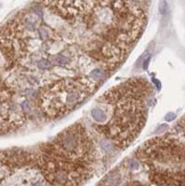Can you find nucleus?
Segmentation results:
<instances>
[{
	"label": "nucleus",
	"instance_id": "6e6552de",
	"mask_svg": "<svg viewBox=\"0 0 185 186\" xmlns=\"http://www.w3.org/2000/svg\"><path fill=\"white\" fill-rule=\"evenodd\" d=\"M123 186H144V185H142L139 183H129V184H126V185Z\"/></svg>",
	"mask_w": 185,
	"mask_h": 186
},
{
	"label": "nucleus",
	"instance_id": "7ed1b4c3",
	"mask_svg": "<svg viewBox=\"0 0 185 186\" xmlns=\"http://www.w3.org/2000/svg\"><path fill=\"white\" fill-rule=\"evenodd\" d=\"M89 77H67L47 82L37 90L34 102L45 118L64 117L81 105L98 88Z\"/></svg>",
	"mask_w": 185,
	"mask_h": 186
},
{
	"label": "nucleus",
	"instance_id": "1a4fd4ad",
	"mask_svg": "<svg viewBox=\"0 0 185 186\" xmlns=\"http://www.w3.org/2000/svg\"><path fill=\"white\" fill-rule=\"evenodd\" d=\"M179 126L183 128V129H185V117H184V119L181 121V123H179Z\"/></svg>",
	"mask_w": 185,
	"mask_h": 186
},
{
	"label": "nucleus",
	"instance_id": "423d86ee",
	"mask_svg": "<svg viewBox=\"0 0 185 186\" xmlns=\"http://www.w3.org/2000/svg\"><path fill=\"white\" fill-rule=\"evenodd\" d=\"M159 9H160V13H161V14H166V13H167V10H168V6H167V2H166V0H161Z\"/></svg>",
	"mask_w": 185,
	"mask_h": 186
},
{
	"label": "nucleus",
	"instance_id": "20e7f679",
	"mask_svg": "<svg viewBox=\"0 0 185 186\" xmlns=\"http://www.w3.org/2000/svg\"><path fill=\"white\" fill-rule=\"evenodd\" d=\"M45 145L56 155L92 169L96 154L95 145L86 127L80 122L67 127Z\"/></svg>",
	"mask_w": 185,
	"mask_h": 186
},
{
	"label": "nucleus",
	"instance_id": "f257e3e1",
	"mask_svg": "<svg viewBox=\"0 0 185 186\" xmlns=\"http://www.w3.org/2000/svg\"><path fill=\"white\" fill-rule=\"evenodd\" d=\"M152 94V86L143 78H132L121 82L100 96L97 104L104 110L106 121L95 129L123 150L139 135L146 121L145 99Z\"/></svg>",
	"mask_w": 185,
	"mask_h": 186
},
{
	"label": "nucleus",
	"instance_id": "f03ea898",
	"mask_svg": "<svg viewBox=\"0 0 185 186\" xmlns=\"http://www.w3.org/2000/svg\"><path fill=\"white\" fill-rule=\"evenodd\" d=\"M150 180L160 186H185V143L166 135L146 141L136 151Z\"/></svg>",
	"mask_w": 185,
	"mask_h": 186
},
{
	"label": "nucleus",
	"instance_id": "0eeeda50",
	"mask_svg": "<svg viewBox=\"0 0 185 186\" xmlns=\"http://www.w3.org/2000/svg\"><path fill=\"white\" fill-rule=\"evenodd\" d=\"M149 63H150V57H147V58L145 59V62L143 63V69H144V70H146V69H147V66H149Z\"/></svg>",
	"mask_w": 185,
	"mask_h": 186
},
{
	"label": "nucleus",
	"instance_id": "39448f33",
	"mask_svg": "<svg viewBox=\"0 0 185 186\" xmlns=\"http://www.w3.org/2000/svg\"><path fill=\"white\" fill-rule=\"evenodd\" d=\"M37 163L52 186H82L92 169L73 163L53 153L45 144L36 154Z\"/></svg>",
	"mask_w": 185,
	"mask_h": 186
}]
</instances>
